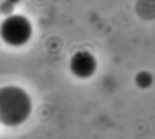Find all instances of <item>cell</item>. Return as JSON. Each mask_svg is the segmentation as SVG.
Here are the masks:
<instances>
[{
  "label": "cell",
  "mask_w": 155,
  "mask_h": 139,
  "mask_svg": "<svg viewBox=\"0 0 155 139\" xmlns=\"http://www.w3.org/2000/svg\"><path fill=\"white\" fill-rule=\"evenodd\" d=\"M33 102L25 89L16 85L0 87V123L16 127L28 120Z\"/></svg>",
  "instance_id": "obj_1"
},
{
  "label": "cell",
  "mask_w": 155,
  "mask_h": 139,
  "mask_svg": "<svg viewBox=\"0 0 155 139\" xmlns=\"http://www.w3.org/2000/svg\"><path fill=\"white\" fill-rule=\"evenodd\" d=\"M33 36V24L23 15L7 16L0 24L1 40L12 47L25 45Z\"/></svg>",
  "instance_id": "obj_2"
},
{
  "label": "cell",
  "mask_w": 155,
  "mask_h": 139,
  "mask_svg": "<svg viewBox=\"0 0 155 139\" xmlns=\"http://www.w3.org/2000/svg\"><path fill=\"white\" fill-rule=\"evenodd\" d=\"M98 63L93 53L87 50H79L74 52L69 59V70L70 73L81 80L90 79L94 75Z\"/></svg>",
  "instance_id": "obj_3"
},
{
  "label": "cell",
  "mask_w": 155,
  "mask_h": 139,
  "mask_svg": "<svg viewBox=\"0 0 155 139\" xmlns=\"http://www.w3.org/2000/svg\"><path fill=\"white\" fill-rule=\"evenodd\" d=\"M134 83L138 88H142V89H147V88L151 87L153 83H154L153 74L147 71V70L138 71L134 76Z\"/></svg>",
  "instance_id": "obj_4"
}]
</instances>
